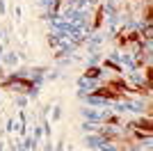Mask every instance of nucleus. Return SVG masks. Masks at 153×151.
<instances>
[{
	"instance_id": "1",
	"label": "nucleus",
	"mask_w": 153,
	"mask_h": 151,
	"mask_svg": "<svg viewBox=\"0 0 153 151\" xmlns=\"http://www.w3.org/2000/svg\"><path fill=\"white\" fill-rule=\"evenodd\" d=\"M80 114H82L85 121H91V124H105L108 117L112 114V110H96V108L85 105L82 110H80Z\"/></svg>"
},
{
	"instance_id": "2",
	"label": "nucleus",
	"mask_w": 153,
	"mask_h": 151,
	"mask_svg": "<svg viewBox=\"0 0 153 151\" xmlns=\"http://www.w3.org/2000/svg\"><path fill=\"white\" fill-rule=\"evenodd\" d=\"M96 87H98V80H89V78L80 76V78H78V89H80V92H78V99L85 96V94H91Z\"/></svg>"
},
{
	"instance_id": "3",
	"label": "nucleus",
	"mask_w": 153,
	"mask_h": 151,
	"mask_svg": "<svg viewBox=\"0 0 153 151\" xmlns=\"http://www.w3.org/2000/svg\"><path fill=\"white\" fill-rule=\"evenodd\" d=\"M105 142H108V140L103 138V135H98V133H87V138H85V144L89 147L91 151H94V149H101Z\"/></svg>"
},
{
	"instance_id": "4",
	"label": "nucleus",
	"mask_w": 153,
	"mask_h": 151,
	"mask_svg": "<svg viewBox=\"0 0 153 151\" xmlns=\"http://www.w3.org/2000/svg\"><path fill=\"white\" fill-rule=\"evenodd\" d=\"M103 73H105V71L101 69V67H87V71H85V78H89V80H101L103 78Z\"/></svg>"
},
{
	"instance_id": "5",
	"label": "nucleus",
	"mask_w": 153,
	"mask_h": 151,
	"mask_svg": "<svg viewBox=\"0 0 153 151\" xmlns=\"http://www.w3.org/2000/svg\"><path fill=\"white\" fill-rule=\"evenodd\" d=\"M0 62L5 64V67H16L19 64V53H7V55L0 57Z\"/></svg>"
},
{
	"instance_id": "6",
	"label": "nucleus",
	"mask_w": 153,
	"mask_h": 151,
	"mask_svg": "<svg viewBox=\"0 0 153 151\" xmlns=\"http://www.w3.org/2000/svg\"><path fill=\"white\" fill-rule=\"evenodd\" d=\"M85 133H96L98 131V124H91V121H82V126H80Z\"/></svg>"
},
{
	"instance_id": "7",
	"label": "nucleus",
	"mask_w": 153,
	"mask_h": 151,
	"mask_svg": "<svg viewBox=\"0 0 153 151\" xmlns=\"http://www.w3.org/2000/svg\"><path fill=\"white\" fill-rule=\"evenodd\" d=\"M51 110H53V121H59V119H62V108H59V105H53Z\"/></svg>"
},
{
	"instance_id": "8",
	"label": "nucleus",
	"mask_w": 153,
	"mask_h": 151,
	"mask_svg": "<svg viewBox=\"0 0 153 151\" xmlns=\"http://www.w3.org/2000/svg\"><path fill=\"white\" fill-rule=\"evenodd\" d=\"M16 105H19V108H25L27 105V96L25 94H19V96H16Z\"/></svg>"
},
{
	"instance_id": "9",
	"label": "nucleus",
	"mask_w": 153,
	"mask_h": 151,
	"mask_svg": "<svg viewBox=\"0 0 153 151\" xmlns=\"http://www.w3.org/2000/svg\"><path fill=\"white\" fill-rule=\"evenodd\" d=\"M101 151H121V149H119V147H114L112 142H105V144L101 147Z\"/></svg>"
},
{
	"instance_id": "10",
	"label": "nucleus",
	"mask_w": 153,
	"mask_h": 151,
	"mask_svg": "<svg viewBox=\"0 0 153 151\" xmlns=\"http://www.w3.org/2000/svg\"><path fill=\"white\" fill-rule=\"evenodd\" d=\"M98 60H101V55H96V53H94V55L89 57V67H96V64H98Z\"/></svg>"
},
{
	"instance_id": "11",
	"label": "nucleus",
	"mask_w": 153,
	"mask_h": 151,
	"mask_svg": "<svg viewBox=\"0 0 153 151\" xmlns=\"http://www.w3.org/2000/svg\"><path fill=\"white\" fill-rule=\"evenodd\" d=\"M7 12V5H5V0H0V16H5Z\"/></svg>"
},
{
	"instance_id": "12",
	"label": "nucleus",
	"mask_w": 153,
	"mask_h": 151,
	"mask_svg": "<svg viewBox=\"0 0 153 151\" xmlns=\"http://www.w3.org/2000/svg\"><path fill=\"white\" fill-rule=\"evenodd\" d=\"M2 78H5V71H2V64H0V80H2Z\"/></svg>"
}]
</instances>
